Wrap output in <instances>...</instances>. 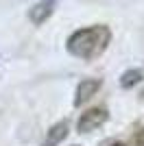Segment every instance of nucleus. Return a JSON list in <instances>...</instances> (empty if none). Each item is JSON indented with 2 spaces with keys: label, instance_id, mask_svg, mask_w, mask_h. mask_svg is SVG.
Wrapping results in <instances>:
<instances>
[{
  "label": "nucleus",
  "instance_id": "39448f33",
  "mask_svg": "<svg viewBox=\"0 0 144 146\" xmlns=\"http://www.w3.org/2000/svg\"><path fill=\"white\" fill-rule=\"evenodd\" d=\"M68 137V122H57L46 131V137H44L42 146H59L61 142Z\"/></svg>",
  "mask_w": 144,
  "mask_h": 146
},
{
  "label": "nucleus",
  "instance_id": "7ed1b4c3",
  "mask_svg": "<svg viewBox=\"0 0 144 146\" xmlns=\"http://www.w3.org/2000/svg\"><path fill=\"white\" fill-rule=\"evenodd\" d=\"M103 87V81L101 79H83L81 83L77 85V92H74V107H81L90 100L92 96H96V92Z\"/></svg>",
  "mask_w": 144,
  "mask_h": 146
},
{
  "label": "nucleus",
  "instance_id": "0eeeda50",
  "mask_svg": "<svg viewBox=\"0 0 144 146\" xmlns=\"http://www.w3.org/2000/svg\"><path fill=\"white\" fill-rule=\"evenodd\" d=\"M133 146H144V127L135 133V137H133Z\"/></svg>",
  "mask_w": 144,
  "mask_h": 146
},
{
  "label": "nucleus",
  "instance_id": "20e7f679",
  "mask_svg": "<svg viewBox=\"0 0 144 146\" xmlns=\"http://www.w3.org/2000/svg\"><path fill=\"white\" fill-rule=\"evenodd\" d=\"M57 2H59V0H39L37 5H33V7L29 9V20H31L35 26L44 24V22H46V20L55 13Z\"/></svg>",
  "mask_w": 144,
  "mask_h": 146
},
{
  "label": "nucleus",
  "instance_id": "f257e3e1",
  "mask_svg": "<svg viewBox=\"0 0 144 146\" xmlns=\"http://www.w3.org/2000/svg\"><path fill=\"white\" fill-rule=\"evenodd\" d=\"M111 29L107 24H92L85 29H77L66 39V50L72 57L83 61H94L109 48Z\"/></svg>",
  "mask_w": 144,
  "mask_h": 146
},
{
  "label": "nucleus",
  "instance_id": "f03ea898",
  "mask_svg": "<svg viewBox=\"0 0 144 146\" xmlns=\"http://www.w3.org/2000/svg\"><path fill=\"white\" fill-rule=\"evenodd\" d=\"M109 120V111L107 107H92V109L83 111L77 120V131L79 133H92L94 129L103 127Z\"/></svg>",
  "mask_w": 144,
  "mask_h": 146
},
{
  "label": "nucleus",
  "instance_id": "423d86ee",
  "mask_svg": "<svg viewBox=\"0 0 144 146\" xmlns=\"http://www.w3.org/2000/svg\"><path fill=\"white\" fill-rule=\"evenodd\" d=\"M142 81H144V72L140 68H131V70L122 72V76H120V87L129 90V87H133V85H140Z\"/></svg>",
  "mask_w": 144,
  "mask_h": 146
},
{
  "label": "nucleus",
  "instance_id": "6e6552de",
  "mask_svg": "<svg viewBox=\"0 0 144 146\" xmlns=\"http://www.w3.org/2000/svg\"><path fill=\"white\" fill-rule=\"evenodd\" d=\"M107 146H127V144H122V142H111V144H107Z\"/></svg>",
  "mask_w": 144,
  "mask_h": 146
}]
</instances>
